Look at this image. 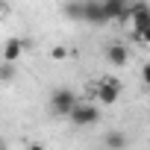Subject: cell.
<instances>
[{
    "mask_svg": "<svg viewBox=\"0 0 150 150\" xmlns=\"http://www.w3.org/2000/svg\"><path fill=\"white\" fill-rule=\"evenodd\" d=\"M109 21H127L129 18V0H100Z\"/></svg>",
    "mask_w": 150,
    "mask_h": 150,
    "instance_id": "obj_6",
    "label": "cell"
},
{
    "mask_svg": "<svg viewBox=\"0 0 150 150\" xmlns=\"http://www.w3.org/2000/svg\"><path fill=\"white\" fill-rule=\"evenodd\" d=\"M80 18L88 21V24H94V27L109 24V18H106V12H103V3H100V0H83V15H80Z\"/></svg>",
    "mask_w": 150,
    "mask_h": 150,
    "instance_id": "obj_5",
    "label": "cell"
},
{
    "mask_svg": "<svg viewBox=\"0 0 150 150\" xmlns=\"http://www.w3.org/2000/svg\"><path fill=\"white\" fill-rule=\"evenodd\" d=\"M18 77V65L15 62H0V83H9Z\"/></svg>",
    "mask_w": 150,
    "mask_h": 150,
    "instance_id": "obj_9",
    "label": "cell"
},
{
    "mask_svg": "<svg viewBox=\"0 0 150 150\" xmlns=\"http://www.w3.org/2000/svg\"><path fill=\"white\" fill-rule=\"evenodd\" d=\"M24 47H27V44H24L21 38H9V41L3 44V50H0V59H3V62H15V65H18L21 56H24Z\"/></svg>",
    "mask_w": 150,
    "mask_h": 150,
    "instance_id": "obj_7",
    "label": "cell"
},
{
    "mask_svg": "<svg viewBox=\"0 0 150 150\" xmlns=\"http://www.w3.org/2000/svg\"><path fill=\"white\" fill-rule=\"evenodd\" d=\"M106 59H109L115 68H124V65L129 62V47L115 41V44H109V47H106Z\"/></svg>",
    "mask_w": 150,
    "mask_h": 150,
    "instance_id": "obj_8",
    "label": "cell"
},
{
    "mask_svg": "<svg viewBox=\"0 0 150 150\" xmlns=\"http://www.w3.org/2000/svg\"><path fill=\"white\" fill-rule=\"evenodd\" d=\"M106 144H109V147H124L127 138H124L121 132H109V135H106Z\"/></svg>",
    "mask_w": 150,
    "mask_h": 150,
    "instance_id": "obj_12",
    "label": "cell"
},
{
    "mask_svg": "<svg viewBox=\"0 0 150 150\" xmlns=\"http://www.w3.org/2000/svg\"><path fill=\"white\" fill-rule=\"evenodd\" d=\"M68 121L74 127H94L100 121V106L97 103H88V100H77L74 109L68 112Z\"/></svg>",
    "mask_w": 150,
    "mask_h": 150,
    "instance_id": "obj_1",
    "label": "cell"
},
{
    "mask_svg": "<svg viewBox=\"0 0 150 150\" xmlns=\"http://www.w3.org/2000/svg\"><path fill=\"white\" fill-rule=\"evenodd\" d=\"M65 15H68V18H80V15H83V3H80V0L65 3Z\"/></svg>",
    "mask_w": 150,
    "mask_h": 150,
    "instance_id": "obj_11",
    "label": "cell"
},
{
    "mask_svg": "<svg viewBox=\"0 0 150 150\" xmlns=\"http://www.w3.org/2000/svg\"><path fill=\"white\" fill-rule=\"evenodd\" d=\"M94 100L103 103V106H112L121 100V83L112 80V77H103L97 86H94Z\"/></svg>",
    "mask_w": 150,
    "mask_h": 150,
    "instance_id": "obj_3",
    "label": "cell"
},
{
    "mask_svg": "<svg viewBox=\"0 0 150 150\" xmlns=\"http://www.w3.org/2000/svg\"><path fill=\"white\" fill-rule=\"evenodd\" d=\"M141 83L150 88V62H144V65H141Z\"/></svg>",
    "mask_w": 150,
    "mask_h": 150,
    "instance_id": "obj_13",
    "label": "cell"
},
{
    "mask_svg": "<svg viewBox=\"0 0 150 150\" xmlns=\"http://www.w3.org/2000/svg\"><path fill=\"white\" fill-rule=\"evenodd\" d=\"M138 41H144V44H147V47H150V27H147V30H144V33H138Z\"/></svg>",
    "mask_w": 150,
    "mask_h": 150,
    "instance_id": "obj_14",
    "label": "cell"
},
{
    "mask_svg": "<svg viewBox=\"0 0 150 150\" xmlns=\"http://www.w3.org/2000/svg\"><path fill=\"white\" fill-rule=\"evenodd\" d=\"M74 103H77V94H74L71 88H56L50 94V112L59 115V118H68V112L74 109Z\"/></svg>",
    "mask_w": 150,
    "mask_h": 150,
    "instance_id": "obj_4",
    "label": "cell"
},
{
    "mask_svg": "<svg viewBox=\"0 0 150 150\" xmlns=\"http://www.w3.org/2000/svg\"><path fill=\"white\" fill-rule=\"evenodd\" d=\"M50 59H53V62H65V59H68V47H65V44H53V47H50Z\"/></svg>",
    "mask_w": 150,
    "mask_h": 150,
    "instance_id": "obj_10",
    "label": "cell"
},
{
    "mask_svg": "<svg viewBox=\"0 0 150 150\" xmlns=\"http://www.w3.org/2000/svg\"><path fill=\"white\" fill-rule=\"evenodd\" d=\"M6 12V3H3V0H0V15H3Z\"/></svg>",
    "mask_w": 150,
    "mask_h": 150,
    "instance_id": "obj_15",
    "label": "cell"
},
{
    "mask_svg": "<svg viewBox=\"0 0 150 150\" xmlns=\"http://www.w3.org/2000/svg\"><path fill=\"white\" fill-rule=\"evenodd\" d=\"M127 21L132 24V35L138 38V33H144L150 27V3L147 0H129V18Z\"/></svg>",
    "mask_w": 150,
    "mask_h": 150,
    "instance_id": "obj_2",
    "label": "cell"
}]
</instances>
